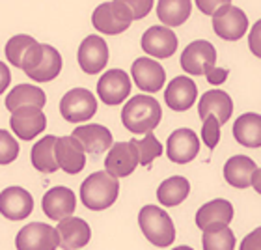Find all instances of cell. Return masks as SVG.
I'll return each instance as SVG.
<instances>
[{
    "instance_id": "60d3db41",
    "label": "cell",
    "mask_w": 261,
    "mask_h": 250,
    "mask_svg": "<svg viewBox=\"0 0 261 250\" xmlns=\"http://www.w3.org/2000/svg\"><path fill=\"white\" fill-rule=\"evenodd\" d=\"M252 187L257 194H261V168H257V172L254 174V180H252Z\"/></svg>"
},
{
    "instance_id": "7a4b0ae2",
    "label": "cell",
    "mask_w": 261,
    "mask_h": 250,
    "mask_svg": "<svg viewBox=\"0 0 261 250\" xmlns=\"http://www.w3.org/2000/svg\"><path fill=\"white\" fill-rule=\"evenodd\" d=\"M120 194V183L109 172H95L90 174L81 185L82 204L92 211H103L109 209Z\"/></svg>"
},
{
    "instance_id": "d4e9b609",
    "label": "cell",
    "mask_w": 261,
    "mask_h": 250,
    "mask_svg": "<svg viewBox=\"0 0 261 250\" xmlns=\"http://www.w3.org/2000/svg\"><path fill=\"white\" fill-rule=\"evenodd\" d=\"M47 103V95L41 88L34 86V84H17L8 95H6V109L11 114L19 109L24 107H36V109H43Z\"/></svg>"
},
{
    "instance_id": "ffe728a7",
    "label": "cell",
    "mask_w": 261,
    "mask_h": 250,
    "mask_svg": "<svg viewBox=\"0 0 261 250\" xmlns=\"http://www.w3.org/2000/svg\"><path fill=\"white\" fill-rule=\"evenodd\" d=\"M73 138L81 142L84 152L90 153V155H101L107 149H112L114 146V140H112V133H110L107 127L99 123H90V125H82V127H76L73 129Z\"/></svg>"
},
{
    "instance_id": "b9f144b4",
    "label": "cell",
    "mask_w": 261,
    "mask_h": 250,
    "mask_svg": "<svg viewBox=\"0 0 261 250\" xmlns=\"http://www.w3.org/2000/svg\"><path fill=\"white\" fill-rule=\"evenodd\" d=\"M172 250H194V248H191V246H177V248H172Z\"/></svg>"
},
{
    "instance_id": "5b68a950",
    "label": "cell",
    "mask_w": 261,
    "mask_h": 250,
    "mask_svg": "<svg viewBox=\"0 0 261 250\" xmlns=\"http://www.w3.org/2000/svg\"><path fill=\"white\" fill-rule=\"evenodd\" d=\"M97 112V99L86 88H73L60 99V114L69 123L90 120Z\"/></svg>"
},
{
    "instance_id": "4316f807",
    "label": "cell",
    "mask_w": 261,
    "mask_h": 250,
    "mask_svg": "<svg viewBox=\"0 0 261 250\" xmlns=\"http://www.w3.org/2000/svg\"><path fill=\"white\" fill-rule=\"evenodd\" d=\"M233 136L241 146L261 147V114H241L233 123Z\"/></svg>"
},
{
    "instance_id": "e575fe53",
    "label": "cell",
    "mask_w": 261,
    "mask_h": 250,
    "mask_svg": "<svg viewBox=\"0 0 261 250\" xmlns=\"http://www.w3.org/2000/svg\"><path fill=\"white\" fill-rule=\"evenodd\" d=\"M220 121L215 116H209L205 121H203V127H201V138H203V144H205L209 149H215L220 140Z\"/></svg>"
},
{
    "instance_id": "f35d334b",
    "label": "cell",
    "mask_w": 261,
    "mask_h": 250,
    "mask_svg": "<svg viewBox=\"0 0 261 250\" xmlns=\"http://www.w3.org/2000/svg\"><path fill=\"white\" fill-rule=\"evenodd\" d=\"M228 75H229V71L224 69V67H211V69H207V73H205L209 84H215V86L224 84V81L228 79Z\"/></svg>"
},
{
    "instance_id": "52a82bcc",
    "label": "cell",
    "mask_w": 261,
    "mask_h": 250,
    "mask_svg": "<svg viewBox=\"0 0 261 250\" xmlns=\"http://www.w3.org/2000/svg\"><path fill=\"white\" fill-rule=\"evenodd\" d=\"M17 250H56L60 246L58 230L43 222H30L17 234Z\"/></svg>"
},
{
    "instance_id": "ab89813d",
    "label": "cell",
    "mask_w": 261,
    "mask_h": 250,
    "mask_svg": "<svg viewBox=\"0 0 261 250\" xmlns=\"http://www.w3.org/2000/svg\"><path fill=\"white\" fill-rule=\"evenodd\" d=\"M226 4H228V0H217V2H203V0H198V2H196V6H198L205 15H215V13Z\"/></svg>"
},
{
    "instance_id": "9c48e42d",
    "label": "cell",
    "mask_w": 261,
    "mask_h": 250,
    "mask_svg": "<svg viewBox=\"0 0 261 250\" xmlns=\"http://www.w3.org/2000/svg\"><path fill=\"white\" fill-rule=\"evenodd\" d=\"M217 64V49L205 39L192 41L181 53V67L194 77L205 75Z\"/></svg>"
},
{
    "instance_id": "83f0119b",
    "label": "cell",
    "mask_w": 261,
    "mask_h": 250,
    "mask_svg": "<svg viewBox=\"0 0 261 250\" xmlns=\"http://www.w3.org/2000/svg\"><path fill=\"white\" fill-rule=\"evenodd\" d=\"M191 192V183L183 176H172L168 180H164L157 189V198L159 204H163L166 207L179 206L181 202H185V198Z\"/></svg>"
},
{
    "instance_id": "cb8c5ba5",
    "label": "cell",
    "mask_w": 261,
    "mask_h": 250,
    "mask_svg": "<svg viewBox=\"0 0 261 250\" xmlns=\"http://www.w3.org/2000/svg\"><path fill=\"white\" fill-rule=\"evenodd\" d=\"M257 172V166L254 159L246 155H235L228 159L224 164V180L235 189H246L252 185L254 174Z\"/></svg>"
},
{
    "instance_id": "8992f818",
    "label": "cell",
    "mask_w": 261,
    "mask_h": 250,
    "mask_svg": "<svg viewBox=\"0 0 261 250\" xmlns=\"http://www.w3.org/2000/svg\"><path fill=\"white\" fill-rule=\"evenodd\" d=\"M213 30L218 38L226 41H237L248 30V17L245 11L231 6V2L228 0V4L222 6L213 15Z\"/></svg>"
},
{
    "instance_id": "6da1fadb",
    "label": "cell",
    "mask_w": 261,
    "mask_h": 250,
    "mask_svg": "<svg viewBox=\"0 0 261 250\" xmlns=\"http://www.w3.org/2000/svg\"><path fill=\"white\" fill-rule=\"evenodd\" d=\"M163 109L157 99L149 95H135L121 110V121L125 129L135 135H149L161 123Z\"/></svg>"
},
{
    "instance_id": "4fadbf2b",
    "label": "cell",
    "mask_w": 261,
    "mask_h": 250,
    "mask_svg": "<svg viewBox=\"0 0 261 250\" xmlns=\"http://www.w3.org/2000/svg\"><path fill=\"white\" fill-rule=\"evenodd\" d=\"M200 152V140L192 129H175L166 140V155L172 163L187 164Z\"/></svg>"
},
{
    "instance_id": "836d02e7",
    "label": "cell",
    "mask_w": 261,
    "mask_h": 250,
    "mask_svg": "<svg viewBox=\"0 0 261 250\" xmlns=\"http://www.w3.org/2000/svg\"><path fill=\"white\" fill-rule=\"evenodd\" d=\"M19 155V144L6 129L0 131V164H10Z\"/></svg>"
},
{
    "instance_id": "3957f363",
    "label": "cell",
    "mask_w": 261,
    "mask_h": 250,
    "mask_svg": "<svg viewBox=\"0 0 261 250\" xmlns=\"http://www.w3.org/2000/svg\"><path fill=\"white\" fill-rule=\"evenodd\" d=\"M138 224L146 239L159 248L170 246L175 241L174 222L163 207L151 206V204L144 206L138 213Z\"/></svg>"
},
{
    "instance_id": "1f68e13d",
    "label": "cell",
    "mask_w": 261,
    "mask_h": 250,
    "mask_svg": "<svg viewBox=\"0 0 261 250\" xmlns=\"http://www.w3.org/2000/svg\"><path fill=\"white\" fill-rule=\"evenodd\" d=\"M203 250H235V235L229 228L205 232L201 237Z\"/></svg>"
},
{
    "instance_id": "ba28073f",
    "label": "cell",
    "mask_w": 261,
    "mask_h": 250,
    "mask_svg": "<svg viewBox=\"0 0 261 250\" xmlns=\"http://www.w3.org/2000/svg\"><path fill=\"white\" fill-rule=\"evenodd\" d=\"M138 164H140V155L133 140L114 144L105 157V170L116 180L130 176Z\"/></svg>"
},
{
    "instance_id": "ac0fdd59",
    "label": "cell",
    "mask_w": 261,
    "mask_h": 250,
    "mask_svg": "<svg viewBox=\"0 0 261 250\" xmlns=\"http://www.w3.org/2000/svg\"><path fill=\"white\" fill-rule=\"evenodd\" d=\"M76 207V196L75 192L67 187H55L45 192L41 200V209L49 218L53 220H64L69 218L75 213Z\"/></svg>"
},
{
    "instance_id": "603a6c76",
    "label": "cell",
    "mask_w": 261,
    "mask_h": 250,
    "mask_svg": "<svg viewBox=\"0 0 261 250\" xmlns=\"http://www.w3.org/2000/svg\"><path fill=\"white\" fill-rule=\"evenodd\" d=\"M231 112H233V101L222 90H209L201 95L198 103V114L203 121L209 116H215L220 123H226L231 118Z\"/></svg>"
},
{
    "instance_id": "e0dca14e",
    "label": "cell",
    "mask_w": 261,
    "mask_h": 250,
    "mask_svg": "<svg viewBox=\"0 0 261 250\" xmlns=\"http://www.w3.org/2000/svg\"><path fill=\"white\" fill-rule=\"evenodd\" d=\"M0 211L10 220H22L34 211V198L22 187H8L0 192Z\"/></svg>"
},
{
    "instance_id": "484cf974",
    "label": "cell",
    "mask_w": 261,
    "mask_h": 250,
    "mask_svg": "<svg viewBox=\"0 0 261 250\" xmlns=\"http://www.w3.org/2000/svg\"><path fill=\"white\" fill-rule=\"evenodd\" d=\"M56 142H58V138L55 135H47L32 146L30 159H32V166L38 172L53 174L60 168L56 163Z\"/></svg>"
},
{
    "instance_id": "d590c367",
    "label": "cell",
    "mask_w": 261,
    "mask_h": 250,
    "mask_svg": "<svg viewBox=\"0 0 261 250\" xmlns=\"http://www.w3.org/2000/svg\"><path fill=\"white\" fill-rule=\"evenodd\" d=\"M127 6H129L130 13H133V19H142V17H146L149 13V10L153 8V2L151 0H135V2H129L125 0Z\"/></svg>"
},
{
    "instance_id": "8d00e7d4",
    "label": "cell",
    "mask_w": 261,
    "mask_h": 250,
    "mask_svg": "<svg viewBox=\"0 0 261 250\" xmlns=\"http://www.w3.org/2000/svg\"><path fill=\"white\" fill-rule=\"evenodd\" d=\"M248 47H250L252 55L261 58V19L254 22V27H252L250 36H248Z\"/></svg>"
},
{
    "instance_id": "7c38bea8",
    "label": "cell",
    "mask_w": 261,
    "mask_h": 250,
    "mask_svg": "<svg viewBox=\"0 0 261 250\" xmlns=\"http://www.w3.org/2000/svg\"><path fill=\"white\" fill-rule=\"evenodd\" d=\"M99 99L105 105H120L123 103L130 93V79L125 71L121 69H109L97 82Z\"/></svg>"
},
{
    "instance_id": "f1b7e54d",
    "label": "cell",
    "mask_w": 261,
    "mask_h": 250,
    "mask_svg": "<svg viewBox=\"0 0 261 250\" xmlns=\"http://www.w3.org/2000/svg\"><path fill=\"white\" fill-rule=\"evenodd\" d=\"M191 0H159L157 15L166 27H179L191 17Z\"/></svg>"
},
{
    "instance_id": "30bf717a",
    "label": "cell",
    "mask_w": 261,
    "mask_h": 250,
    "mask_svg": "<svg viewBox=\"0 0 261 250\" xmlns=\"http://www.w3.org/2000/svg\"><path fill=\"white\" fill-rule=\"evenodd\" d=\"M130 75H133V81L142 92L155 93L159 90H163L164 82H166L164 67L159 62L147 58V56L136 58L135 64L130 65Z\"/></svg>"
},
{
    "instance_id": "f546056e",
    "label": "cell",
    "mask_w": 261,
    "mask_h": 250,
    "mask_svg": "<svg viewBox=\"0 0 261 250\" xmlns=\"http://www.w3.org/2000/svg\"><path fill=\"white\" fill-rule=\"evenodd\" d=\"M62 71V56L60 53L53 47V45H45L43 58L39 62V65L30 73V79L36 82H49L53 79L60 75Z\"/></svg>"
},
{
    "instance_id": "2e32d148",
    "label": "cell",
    "mask_w": 261,
    "mask_h": 250,
    "mask_svg": "<svg viewBox=\"0 0 261 250\" xmlns=\"http://www.w3.org/2000/svg\"><path fill=\"white\" fill-rule=\"evenodd\" d=\"M11 131L15 133L21 140H32L39 133H43L47 127V118L43 110L36 107H24L15 110L10 118Z\"/></svg>"
},
{
    "instance_id": "4dcf8cb0",
    "label": "cell",
    "mask_w": 261,
    "mask_h": 250,
    "mask_svg": "<svg viewBox=\"0 0 261 250\" xmlns=\"http://www.w3.org/2000/svg\"><path fill=\"white\" fill-rule=\"evenodd\" d=\"M38 41L32 38V36H27V34H19V36H13V38L6 43V58L11 65H15L21 69L22 60L24 56L28 55V51L32 49V45H36Z\"/></svg>"
},
{
    "instance_id": "9a60e30c",
    "label": "cell",
    "mask_w": 261,
    "mask_h": 250,
    "mask_svg": "<svg viewBox=\"0 0 261 250\" xmlns=\"http://www.w3.org/2000/svg\"><path fill=\"white\" fill-rule=\"evenodd\" d=\"M76 58H79V65L84 73L95 75L101 69H105V65L109 62V45L103 38L92 34L81 43Z\"/></svg>"
},
{
    "instance_id": "8fae6325",
    "label": "cell",
    "mask_w": 261,
    "mask_h": 250,
    "mask_svg": "<svg viewBox=\"0 0 261 250\" xmlns=\"http://www.w3.org/2000/svg\"><path fill=\"white\" fill-rule=\"evenodd\" d=\"M233 220V206L224 198L213 200L196 211V226L205 234L213 230L228 228V224Z\"/></svg>"
},
{
    "instance_id": "d6a6232c",
    "label": "cell",
    "mask_w": 261,
    "mask_h": 250,
    "mask_svg": "<svg viewBox=\"0 0 261 250\" xmlns=\"http://www.w3.org/2000/svg\"><path fill=\"white\" fill-rule=\"evenodd\" d=\"M133 142H135L138 155H140V164H144V166H149L159 155H163V144L157 140V136L153 135V133L146 135L142 140H133Z\"/></svg>"
},
{
    "instance_id": "d6986e66",
    "label": "cell",
    "mask_w": 261,
    "mask_h": 250,
    "mask_svg": "<svg viewBox=\"0 0 261 250\" xmlns=\"http://www.w3.org/2000/svg\"><path fill=\"white\" fill-rule=\"evenodd\" d=\"M56 163L65 174L75 176L82 172L86 164V152L73 136H60L56 142Z\"/></svg>"
},
{
    "instance_id": "74e56055",
    "label": "cell",
    "mask_w": 261,
    "mask_h": 250,
    "mask_svg": "<svg viewBox=\"0 0 261 250\" xmlns=\"http://www.w3.org/2000/svg\"><path fill=\"white\" fill-rule=\"evenodd\" d=\"M239 250H261V226L250 232L245 239L241 241Z\"/></svg>"
},
{
    "instance_id": "277c9868",
    "label": "cell",
    "mask_w": 261,
    "mask_h": 250,
    "mask_svg": "<svg viewBox=\"0 0 261 250\" xmlns=\"http://www.w3.org/2000/svg\"><path fill=\"white\" fill-rule=\"evenodd\" d=\"M92 22L99 32L107 34V36H116V34L125 32L130 27L133 13H130L125 0H112V2H105L95 8Z\"/></svg>"
},
{
    "instance_id": "5bb4252c",
    "label": "cell",
    "mask_w": 261,
    "mask_h": 250,
    "mask_svg": "<svg viewBox=\"0 0 261 250\" xmlns=\"http://www.w3.org/2000/svg\"><path fill=\"white\" fill-rule=\"evenodd\" d=\"M144 53L155 58H170L177 51V36L168 27H149L142 36Z\"/></svg>"
},
{
    "instance_id": "7402d4cb",
    "label": "cell",
    "mask_w": 261,
    "mask_h": 250,
    "mask_svg": "<svg viewBox=\"0 0 261 250\" xmlns=\"http://www.w3.org/2000/svg\"><path fill=\"white\" fill-rule=\"evenodd\" d=\"M56 230H58V235H60V246L64 250L84 248L90 243V239H92L90 224L76 217H69L60 220Z\"/></svg>"
},
{
    "instance_id": "44dd1931",
    "label": "cell",
    "mask_w": 261,
    "mask_h": 250,
    "mask_svg": "<svg viewBox=\"0 0 261 250\" xmlns=\"http://www.w3.org/2000/svg\"><path fill=\"white\" fill-rule=\"evenodd\" d=\"M198 97V88L189 77H175L164 90V101L175 112H185L194 105Z\"/></svg>"
}]
</instances>
